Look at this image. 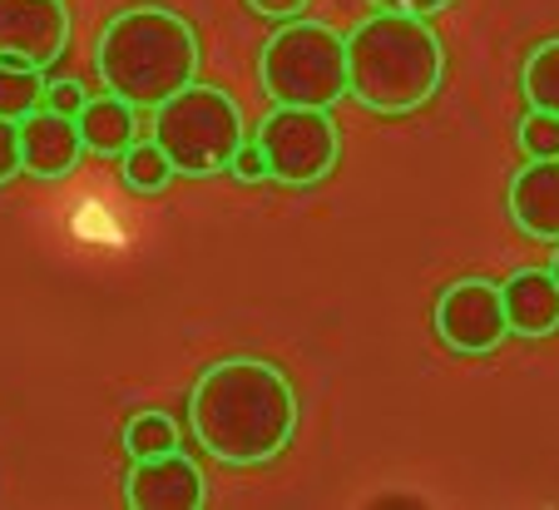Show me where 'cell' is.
<instances>
[{
	"label": "cell",
	"instance_id": "obj_6",
	"mask_svg": "<svg viewBox=\"0 0 559 510\" xmlns=\"http://www.w3.org/2000/svg\"><path fill=\"white\" fill-rule=\"evenodd\" d=\"M253 144L263 150L267 179L287 183V189L322 183L342 159L337 119L332 109L317 105H273L263 124L253 129Z\"/></svg>",
	"mask_w": 559,
	"mask_h": 510
},
{
	"label": "cell",
	"instance_id": "obj_2",
	"mask_svg": "<svg viewBox=\"0 0 559 510\" xmlns=\"http://www.w3.org/2000/svg\"><path fill=\"white\" fill-rule=\"evenodd\" d=\"M445 80V45L426 15L377 11L347 35V95L371 115H412Z\"/></svg>",
	"mask_w": 559,
	"mask_h": 510
},
{
	"label": "cell",
	"instance_id": "obj_18",
	"mask_svg": "<svg viewBox=\"0 0 559 510\" xmlns=\"http://www.w3.org/2000/svg\"><path fill=\"white\" fill-rule=\"evenodd\" d=\"M515 139H520V154H525V159H559V115L530 109V115L520 119Z\"/></svg>",
	"mask_w": 559,
	"mask_h": 510
},
{
	"label": "cell",
	"instance_id": "obj_8",
	"mask_svg": "<svg viewBox=\"0 0 559 510\" xmlns=\"http://www.w3.org/2000/svg\"><path fill=\"white\" fill-rule=\"evenodd\" d=\"M70 45L64 0H0V60L50 70Z\"/></svg>",
	"mask_w": 559,
	"mask_h": 510
},
{
	"label": "cell",
	"instance_id": "obj_9",
	"mask_svg": "<svg viewBox=\"0 0 559 510\" xmlns=\"http://www.w3.org/2000/svg\"><path fill=\"white\" fill-rule=\"evenodd\" d=\"M124 500L134 510H199L209 506V481H203L199 461L174 447L158 456H139L129 466Z\"/></svg>",
	"mask_w": 559,
	"mask_h": 510
},
{
	"label": "cell",
	"instance_id": "obj_22",
	"mask_svg": "<svg viewBox=\"0 0 559 510\" xmlns=\"http://www.w3.org/2000/svg\"><path fill=\"white\" fill-rule=\"evenodd\" d=\"M371 5H377V11H402V15H426V21H431V15H441L445 5H451V0H371Z\"/></svg>",
	"mask_w": 559,
	"mask_h": 510
},
{
	"label": "cell",
	"instance_id": "obj_3",
	"mask_svg": "<svg viewBox=\"0 0 559 510\" xmlns=\"http://www.w3.org/2000/svg\"><path fill=\"white\" fill-rule=\"evenodd\" d=\"M95 70L109 95L158 109L174 90L199 80V31L169 5H129L99 31Z\"/></svg>",
	"mask_w": 559,
	"mask_h": 510
},
{
	"label": "cell",
	"instance_id": "obj_17",
	"mask_svg": "<svg viewBox=\"0 0 559 510\" xmlns=\"http://www.w3.org/2000/svg\"><path fill=\"white\" fill-rule=\"evenodd\" d=\"M179 447V422L169 412H134L124 426V451L129 461L139 456H158V451H174Z\"/></svg>",
	"mask_w": 559,
	"mask_h": 510
},
{
	"label": "cell",
	"instance_id": "obj_7",
	"mask_svg": "<svg viewBox=\"0 0 559 510\" xmlns=\"http://www.w3.org/2000/svg\"><path fill=\"white\" fill-rule=\"evenodd\" d=\"M436 337L461 357H486L510 337L500 283L490 277H455L436 298Z\"/></svg>",
	"mask_w": 559,
	"mask_h": 510
},
{
	"label": "cell",
	"instance_id": "obj_12",
	"mask_svg": "<svg viewBox=\"0 0 559 510\" xmlns=\"http://www.w3.org/2000/svg\"><path fill=\"white\" fill-rule=\"evenodd\" d=\"M510 337H549L559 332V283L549 268H515L500 283Z\"/></svg>",
	"mask_w": 559,
	"mask_h": 510
},
{
	"label": "cell",
	"instance_id": "obj_24",
	"mask_svg": "<svg viewBox=\"0 0 559 510\" xmlns=\"http://www.w3.org/2000/svg\"><path fill=\"white\" fill-rule=\"evenodd\" d=\"M549 273H555V283H559V248H555V263H549Z\"/></svg>",
	"mask_w": 559,
	"mask_h": 510
},
{
	"label": "cell",
	"instance_id": "obj_5",
	"mask_svg": "<svg viewBox=\"0 0 559 510\" xmlns=\"http://www.w3.org/2000/svg\"><path fill=\"white\" fill-rule=\"evenodd\" d=\"M258 80L273 105L332 109L347 95V35L322 21H283L258 55Z\"/></svg>",
	"mask_w": 559,
	"mask_h": 510
},
{
	"label": "cell",
	"instance_id": "obj_16",
	"mask_svg": "<svg viewBox=\"0 0 559 510\" xmlns=\"http://www.w3.org/2000/svg\"><path fill=\"white\" fill-rule=\"evenodd\" d=\"M520 90H525L530 109L559 115V40H545L530 50L525 70H520Z\"/></svg>",
	"mask_w": 559,
	"mask_h": 510
},
{
	"label": "cell",
	"instance_id": "obj_10",
	"mask_svg": "<svg viewBox=\"0 0 559 510\" xmlns=\"http://www.w3.org/2000/svg\"><path fill=\"white\" fill-rule=\"evenodd\" d=\"M15 129H21V174H35V179H64L85 154V139H80L74 119L55 115L45 105L31 109Z\"/></svg>",
	"mask_w": 559,
	"mask_h": 510
},
{
	"label": "cell",
	"instance_id": "obj_19",
	"mask_svg": "<svg viewBox=\"0 0 559 510\" xmlns=\"http://www.w3.org/2000/svg\"><path fill=\"white\" fill-rule=\"evenodd\" d=\"M228 174L238 183H267V164H263V150H258L253 139H243L238 144V154L228 159Z\"/></svg>",
	"mask_w": 559,
	"mask_h": 510
},
{
	"label": "cell",
	"instance_id": "obj_20",
	"mask_svg": "<svg viewBox=\"0 0 559 510\" xmlns=\"http://www.w3.org/2000/svg\"><path fill=\"white\" fill-rule=\"evenodd\" d=\"M21 174V129L15 119H0V183H11Z\"/></svg>",
	"mask_w": 559,
	"mask_h": 510
},
{
	"label": "cell",
	"instance_id": "obj_13",
	"mask_svg": "<svg viewBox=\"0 0 559 510\" xmlns=\"http://www.w3.org/2000/svg\"><path fill=\"white\" fill-rule=\"evenodd\" d=\"M74 129H80V139H85L90 154H105V159H115L129 139L139 134L134 105L105 90V95H95V99H85V105H80V115H74Z\"/></svg>",
	"mask_w": 559,
	"mask_h": 510
},
{
	"label": "cell",
	"instance_id": "obj_14",
	"mask_svg": "<svg viewBox=\"0 0 559 510\" xmlns=\"http://www.w3.org/2000/svg\"><path fill=\"white\" fill-rule=\"evenodd\" d=\"M115 159H119V174H124V183H129V189H139V193L169 189V179H174L169 154L158 150L154 139H129Z\"/></svg>",
	"mask_w": 559,
	"mask_h": 510
},
{
	"label": "cell",
	"instance_id": "obj_1",
	"mask_svg": "<svg viewBox=\"0 0 559 510\" xmlns=\"http://www.w3.org/2000/svg\"><path fill=\"white\" fill-rule=\"evenodd\" d=\"M189 431L223 466H267L297 436V392L263 357H223L189 387Z\"/></svg>",
	"mask_w": 559,
	"mask_h": 510
},
{
	"label": "cell",
	"instance_id": "obj_4",
	"mask_svg": "<svg viewBox=\"0 0 559 510\" xmlns=\"http://www.w3.org/2000/svg\"><path fill=\"white\" fill-rule=\"evenodd\" d=\"M243 139V109L218 85L189 80L154 109V144L169 154L174 174H183V179L228 174V159L238 154Z\"/></svg>",
	"mask_w": 559,
	"mask_h": 510
},
{
	"label": "cell",
	"instance_id": "obj_23",
	"mask_svg": "<svg viewBox=\"0 0 559 510\" xmlns=\"http://www.w3.org/2000/svg\"><path fill=\"white\" fill-rule=\"evenodd\" d=\"M258 15H267V21H293V15H302L312 0H248Z\"/></svg>",
	"mask_w": 559,
	"mask_h": 510
},
{
	"label": "cell",
	"instance_id": "obj_21",
	"mask_svg": "<svg viewBox=\"0 0 559 510\" xmlns=\"http://www.w3.org/2000/svg\"><path fill=\"white\" fill-rule=\"evenodd\" d=\"M85 90L74 85V80H55V85H45V109H55V115H80V105H85Z\"/></svg>",
	"mask_w": 559,
	"mask_h": 510
},
{
	"label": "cell",
	"instance_id": "obj_15",
	"mask_svg": "<svg viewBox=\"0 0 559 510\" xmlns=\"http://www.w3.org/2000/svg\"><path fill=\"white\" fill-rule=\"evenodd\" d=\"M40 105H45V70L0 60V119H15V124H21V119Z\"/></svg>",
	"mask_w": 559,
	"mask_h": 510
},
{
	"label": "cell",
	"instance_id": "obj_11",
	"mask_svg": "<svg viewBox=\"0 0 559 510\" xmlns=\"http://www.w3.org/2000/svg\"><path fill=\"white\" fill-rule=\"evenodd\" d=\"M506 203L520 234L559 244V159H525V169L510 179Z\"/></svg>",
	"mask_w": 559,
	"mask_h": 510
}]
</instances>
